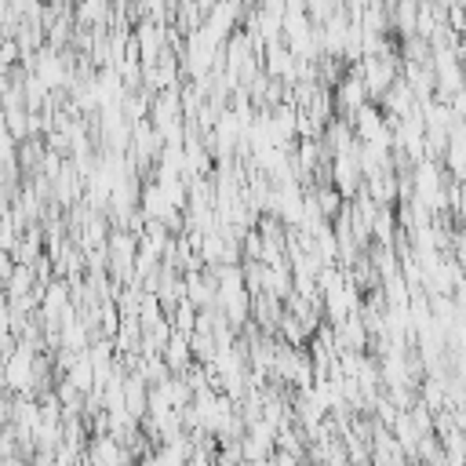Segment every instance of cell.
<instances>
[{"label": "cell", "instance_id": "6da1fadb", "mask_svg": "<svg viewBox=\"0 0 466 466\" xmlns=\"http://www.w3.org/2000/svg\"><path fill=\"white\" fill-rule=\"evenodd\" d=\"M357 76H360V84H364V91H368V102H371V98H382V95L400 80V73H397V58H393L390 51L364 55L360 66H357Z\"/></svg>", "mask_w": 466, "mask_h": 466}, {"label": "cell", "instance_id": "7a4b0ae2", "mask_svg": "<svg viewBox=\"0 0 466 466\" xmlns=\"http://www.w3.org/2000/svg\"><path fill=\"white\" fill-rule=\"evenodd\" d=\"M109 251H113V269L124 277V273H127V266L135 262V240H131L127 233H116V237L109 240Z\"/></svg>", "mask_w": 466, "mask_h": 466}]
</instances>
